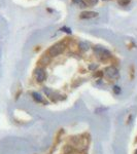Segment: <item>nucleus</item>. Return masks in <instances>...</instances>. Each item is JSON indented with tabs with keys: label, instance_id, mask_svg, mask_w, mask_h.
I'll return each mask as SVG.
<instances>
[{
	"label": "nucleus",
	"instance_id": "obj_11",
	"mask_svg": "<svg viewBox=\"0 0 137 154\" xmlns=\"http://www.w3.org/2000/svg\"><path fill=\"white\" fill-rule=\"evenodd\" d=\"M61 30L62 31H64V32H66V33H68V34H70L72 31H71V29H69V28H67V27H63V28H61Z\"/></svg>",
	"mask_w": 137,
	"mask_h": 154
},
{
	"label": "nucleus",
	"instance_id": "obj_7",
	"mask_svg": "<svg viewBox=\"0 0 137 154\" xmlns=\"http://www.w3.org/2000/svg\"><path fill=\"white\" fill-rule=\"evenodd\" d=\"M79 46L82 47V51H87V49L89 48V44H87V43H83V42H82V43H79Z\"/></svg>",
	"mask_w": 137,
	"mask_h": 154
},
{
	"label": "nucleus",
	"instance_id": "obj_8",
	"mask_svg": "<svg viewBox=\"0 0 137 154\" xmlns=\"http://www.w3.org/2000/svg\"><path fill=\"white\" fill-rule=\"evenodd\" d=\"M98 2V0H87V3H88L89 5L93 6V5H96Z\"/></svg>",
	"mask_w": 137,
	"mask_h": 154
},
{
	"label": "nucleus",
	"instance_id": "obj_3",
	"mask_svg": "<svg viewBox=\"0 0 137 154\" xmlns=\"http://www.w3.org/2000/svg\"><path fill=\"white\" fill-rule=\"evenodd\" d=\"M105 74L108 77H110V78H115V77L119 75V72H117V70L115 67H108L105 69Z\"/></svg>",
	"mask_w": 137,
	"mask_h": 154
},
{
	"label": "nucleus",
	"instance_id": "obj_9",
	"mask_svg": "<svg viewBox=\"0 0 137 154\" xmlns=\"http://www.w3.org/2000/svg\"><path fill=\"white\" fill-rule=\"evenodd\" d=\"M73 2L77 3L78 5H81V7H86V3H85V2H82V0H73Z\"/></svg>",
	"mask_w": 137,
	"mask_h": 154
},
{
	"label": "nucleus",
	"instance_id": "obj_10",
	"mask_svg": "<svg viewBox=\"0 0 137 154\" xmlns=\"http://www.w3.org/2000/svg\"><path fill=\"white\" fill-rule=\"evenodd\" d=\"M119 3H120L121 5H127V4L130 3V0H120Z\"/></svg>",
	"mask_w": 137,
	"mask_h": 154
},
{
	"label": "nucleus",
	"instance_id": "obj_2",
	"mask_svg": "<svg viewBox=\"0 0 137 154\" xmlns=\"http://www.w3.org/2000/svg\"><path fill=\"white\" fill-rule=\"evenodd\" d=\"M94 51H95V52H96L99 57L104 58V59H105V58H109L110 57V52L108 51H106V49L102 48V47H95Z\"/></svg>",
	"mask_w": 137,
	"mask_h": 154
},
{
	"label": "nucleus",
	"instance_id": "obj_1",
	"mask_svg": "<svg viewBox=\"0 0 137 154\" xmlns=\"http://www.w3.org/2000/svg\"><path fill=\"white\" fill-rule=\"evenodd\" d=\"M63 49H64V45L63 44L57 43V44L53 45L52 47L49 48L48 53H49V56H51V57H56V56L60 55V53L63 51Z\"/></svg>",
	"mask_w": 137,
	"mask_h": 154
},
{
	"label": "nucleus",
	"instance_id": "obj_14",
	"mask_svg": "<svg viewBox=\"0 0 137 154\" xmlns=\"http://www.w3.org/2000/svg\"><path fill=\"white\" fill-rule=\"evenodd\" d=\"M135 154H137V150H136V151H135Z\"/></svg>",
	"mask_w": 137,
	"mask_h": 154
},
{
	"label": "nucleus",
	"instance_id": "obj_6",
	"mask_svg": "<svg viewBox=\"0 0 137 154\" xmlns=\"http://www.w3.org/2000/svg\"><path fill=\"white\" fill-rule=\"evenodd\" d=\"M32 97L36 102H39V103L42 102V97H41L38 92H32Z\"/></svg>",
	"mask_w": 137,
	"mask_h": 154
},
{
	"label": "nucleus",
	"instance_id": "obj_5",
	"mask_svg": "<svg viewBox=\"0 0 137 154\" xmlns=\"http://www.w3.org/2000/svg\"><path fill=\"white\" fill-rule=\"evenodd\" d=\"M98 13L95 11H83L81 13V19H94L97 18Z\"/></svg>",
	"mask_w": 137,
	"mask_h": 154
},
{
	"label": "nucleus",
	"instance_id": "obj_4",
	"mask_svg": "<svg viewBox=\"0 0 137 154\" xmlns=\"http://www.w3.org/2000/svg\"><path fill=\"white\" fill-rule=\"evenodd\" d=\"M45 77H47V74H45L43 69H37L36 70V79H37V81L38 82L44 81Z\"/></svg>",
	"mask_w": 137,
	"mask_h": 154
},
{
	"label": "nucleus",
	"instance_id": "obj_12",
	"mask_svg": "<svg viewBox=\"0 0 137 154\" xmlns=\"http://www.w3.org/2000/svg\"><path fill=\"white\" fill-rule=\"evenodd\" d=\"M113 91H115V94L119 95V94H121V88L119 86H115L113 87Z\"/></svg>",
	"mask_w": 137,
	"mask_h": 154
},
{
	"label": "nucleus",
	"instance_id": "obj_13",
	"mask_svg": "<svg viewBox=\"0 0 137 154\" xmlns=\"http://www.w3.org/2000/svg\"><path fill=\"white\" fill-rule=\"evenodd\" d=\"M44 92H45V94H47L48 96H49V95H51V90H49L48 88H45V90H44Z\"/></svg>",
	"mask_w": 137,
	"mask_h": 154
}]
</instances>
